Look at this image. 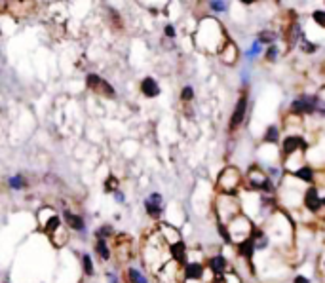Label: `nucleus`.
Masks as SVG:
<instances>
[{
    "label": "nucleus",
    "instance_id": "18",
    "mask_svg": "<svg viewBox=\"0 0 325 283\" xmlns=\"http://www.w3.org/2000/svg\"><path fill=\"white\" fill-rule=\"evenodd\" d=\"M112 236H114V228L110 225H103L95 230V238H97V240H108V238H112Z\"/></svg>",
    "mask_w": 325,
    "mask_h": 283
},
{
    "label": "nucleus",
    "instance_id": "14",
    "mask_svg": "<svg viewBox=\"0 0 325 283\" xmlns=\"http://www.w3.org/2000/svg\"><path fill=\"white\" fill-rule=\"evenodd\" d=\"M95 253L99 255L103 261H110V257H112V251H110V245L107 243V240L95 241Z\"/></svg>",
    "mask_w": 325,
    "mask_h": 283
},
{
    "label": "nucleus",
    "instance_id": "2",
    "mask_svg": "<svg viewBox=\"0 0 325 283\" xmlns=\"http://www.w3.org/2000/svg\"><path fill=\"white\" fill-rule=\"evenodd\" d=\"M247 103H249V99H247V95H246V93L240 95L238 103H236V107H234V110H232L230 122H228V131H230V133H234V131H238L240 125H244V122H246Z\"/></svg>",
    "mask_w": 325,
    "mask_h": 283
},
{
    "label": "nucleus",
    "instance_id": "8",
    "mask_svg": "<svg viewBox=\"0 0 325 283\" xmlns=\"http://www.w3.org/2000/svg\"><path fill=\"white\" fill-rule=\"evenodd\" d=\"M208 266L215 276H224V272L228 270V261H226L224 255H213L208 261Z\"/></svg>",
    "mask_w": 325,
    "mask_h": 283
},
{
    "label": "nucleus",
    "instance_id": "10",
    "mask_svg": "<svg viewBox=\"0 0 325 283\" xmlns=\"http://www.w3.org/2000/svg\"><path fill=\"white\" fill-rule=\"evenodd\" d=\"M291 177L297 179V181H301V182H306V184H312V182L316 181V173H314V169H312L310 166H306V164H303L301 167H297L295 171L291 173Z\"/></svg>",
    "mask_w": 325,
    "mask_h": 283
},
{
    "label": "nucleus",
    "instance_id": "19",
    "mask_svg": "<svg viewBox=\"0 0 325 283\" xmlns=\"http://www.w3.org/2000/svg\"><path fill=\"white\" fill-rule=\"evenodd\" d=\"M82 266H84V274H86V276H94L95 274V266H94V261H92V255L90 253L82 255Z\"/></svg>",
    "mask_w": 325,
    "mask_h": 283
},
{
    "label": "nucleus",
    "instance_id": "25",
    "mask_svg": "<svg viewBox=\"0 0 325 283\" xmlns=\"http://www.w3.org/2000/svg\"><path fill=\"white\" fill-rule=\"evenodd\" d=\"M8 184H10V188H12V190H21V188H25V181H23L21 175H14V177H10V181H8Z\"/></svg>",
    "mask_w": 325,
    "mask_h": 283
},
{
    "label": "nucleus",
    "instance_id": "20",
    "mask_svg": "<svg viewBox=\"0 0 325 283\" xmlns=\"http://www.w3.org/2000/svg\"><path fill=\"white\" fill-rule=\"evenodd\" d=\"M86 86L90 87V89H99V87L103 86V78L99 76V74H87L86 76Z\"/></svg>",
    "mask_w": 325,
    "mask_h": 283
},
{
    "label": "nucleus",
    "instance_id": "38",
    "mask_svg": "<svg viewBox=\"0 0 325 283\" xmlns=\"http://www.w3.org/2000/svg\"><path fill=\"white\" fill-rule=\"evenodd\" d=\"M323 266H325V262H323Z\"/></svg>",
    "mask_w": 325,
    "mask_h": 283
},
{
    "label": "nucleus",
    "instance_id": "27",
    "mask_svg": "<svg viewBox=\"0 0 325 283\" xmlns=\"http://www.w3.org/2000/svg\"><path fill=\"white\" fill-rule=\"evenodd\" d=\"M181 101H185V103H190L192 99H194V87L192 86H185L183 89H181Z\"/></svg>",
    "mask_w": 325,
    "mask_h": 283
},
{
    "label": "nucleus",
    "instance_id": "9",
    "mask_svg": "<svg viewBox=\"0 0 325 283\" xmlns=\"http://www.w3.org/2000/svg\"><path fill=\"white\" fill-rule=\"evenodd\" d=\"M169 253L173 257V261L181 266H185L187 264V245H185V241L183 240H177L175 243L169 245Z\"/></svg>",
    "mask_w": 325,
    "mask_h": 283
},
{
    "label": "nucleus",
    "instance_id": "11",
    "mask_svg": "<svg viewBox=\"0 0 325 283\" xmlns=\"http://www.w3.org/2000/svg\"><path fill=\"white\" fill-rule=\"evenodd\" d=\"M63 221L67 223L69 228L76 230V232H84V230H86V223H84V218L80 217V215H74V213L69 211V209L63 211Z\"/></svg>",
    "mask_w": 325,
    "mask_h": 283
},
{
    "label": "nucleus",
    "instance_id": "17",
    "mask_svg": "<svg viewBox=\"0 0 325 283\" xmlns=\"http://www.w3.org/2000/svg\"><path fill=\"white\" fill-rule=\"evenodd\" d=\"M61 228V218L57 215H53L50 221H46V225H44V232L46 234H55Z\"/></svg>",
    "mask_w": 325,
    "mask_h": 283
},
{
    "label": "nucleus",
    "instance_id": "22",
    "mask_svg": "<svg viewBox=\"0 0 325 283\" xmlns=\"http://www.w3.org/2000/svg\"><path fill=\"white\" fill-rule=\"evenodd\" d=\"M301 50L304 51V53H308V55H312V53H316V50H318V44H312L308 38L304 37L303 35V38H301Z\"/></svg>",
    "mask_w": 325,
    "mask_h": 283
},
{
    "label": "nucleus",
    "instance_id": "1",
    "mask_svg": "<svg viewBox=\"0 0 325 283\" xmlns=\"http://www.w3.org/2000/svg\"><path fill=\"white\" fill-rule=\"evenodd\" d=\"M321 99L319 95H301L295 101H291L289 105V116H310V114H318V107Z\"/></svg>",
    "mask_w": 325,
    "mask_h": 283
},
{
    "label": "nucleus",
    "instance_id": "29",
    "mask_svg": "<svg viewBox=\"0 0 325 283\" xmlns=\"http://www.w3.org/2000/svg\"><path fill=\"white\" fill-rule=\"evenodd\" d=\"M210 8L215 14H223V12L228 10V4H226V2H221V0H213V2H210Z\"/></svg>",
    "mask_w": 325,
    "mask_h": 283
},
{
    "label": "nucleus",
    "instance_id": "37",
    "mask_svg": "<svg viewBox=\"0 0 325 283\" xmlns=\"http://www.w3.org/2000/svg\"><path fill=\"white\" fill-rule=\"evenodd\" d=\"M323 207H325V198H323Z\"/></svg>",
    "mask_w": 325,
    "mask_h": 283
},
{
    "label": "nucleus",
    "instance_id": "34",
    "mask_svg": "<svg viewBox=\"0 0 325 283\" xmlns=\"http://www.w3.org/2000/svg\"><path fill=\"white\" fill-rule=\"evenodd\" d=\"M114 200H116L118 203H124V202H126V196H124L122 190H118V192H114Z\"/></svg>",
    "mask_w": 325,
    "mask_h": 283
},
{
    "label": "nucleus",
    "instance_id": "30",
    "mask_svg": "<svg viewBox=\"0 0 325 283\" xmlns=\"http://www.w3.org/2000/svg\"><path fill=\"white\" fill-rule=\"evenodd\" d=\"M260 51H262V48H260V44L257 42V40H255V42H253V46H251V48H249V50L246 51V57H247V59L257 57V55H259Z\"/></svg>",
    "mask_w": 325,
    "mask_h": 283
},
{
    "label": "nucleus",
    "instance_id": "3",
    "mask_svg": "<svg viewBox=\"0 0 325 283\" xmlns=\"http://www.w3.org/2000/svg\"><path fill=\"white\" fill-rule=\"evenodd\" d=\"M303 205H304V209L314 213V215H318L319 211H321V207H323V198H319V192L316 186H310V188L304 190Z\"/></svg>",
    "mask_w": 325,
    "mask_h": 283
},
{
    "label": "nucleus",
    "instance_id": "16",
    "mask_svg": "<svg viewBox=\"0 0 325 283\" xmlns=\"http://www.w3.org/2000/svg\"><path fill=\"white\" fill-rule=\"evenodd\" d=\"M144 211H146V215L151 218H160L162 213H164V207L158 205V203L151 202V200H146V202H144Z\"/></svg>",
    "mask_w": 325,
    "mask_h": 283
},
{
    "label": "nucleus",
    "instance_id": "36",
    "mask_svg": "<svg viewBox=\"0 0 325 283\" xmlns=\"http://www.w3.org/2000/svg\"><path fill=\"white\" fill-rule=\"evenodd\" d=\"M108 277V283H118V277L114 276V274H107Z\"/></svg>",
    "mask_w": 325,
    "mask_h": 283
},
{
    "label": "nucleus",
    "instance_id": "26",
    "mask_svg": "<svg viewBox=\"0 0 325 283\" xmlns=\"http://www.w3.org/2000/svg\"><path fill=\"white\" fill-rule=\"evenodd\" d=\"M217 228H219V234H221V238H223V241L224 243H232V234H230V230L224 226V223H217Z\"/></svg>",
    "mask_w": 325,
    "mask_h": 283
},
{
    "label": "nucleus",
    "instance_id": "15",
    "mask_svg": "<svg viewBox=\"0 0 325 283\" xmlns=\"http://www.w3.org/2000/svg\"><path fill=\"white\" fill-rule=\"evenodd\" d=\"M262 141L268 143V145H276V143L280 141V128H278V125H268Z\"/></svg>",
    "mask_w": 325,
    "mask_h": 283
},
{
    "label": "nucleus",
    "instance_id": "21",
    "mask_svg": "<svg viewBox=\"0 0 325 283\" xmlns=\"http://www.w3.org/2000/svg\"><path fill=\"white\" fill-rule=\"evenodd\" d=\"M128 279H130L131 283H149L146 281V277H144L137 268H133V266L128 268Z\"/></svg>",
    "mask_w": 325,
    "mask_h": 283
},
{
    "label": "nucleus",
    "instance_id": "5",
    "mask_svg": "<svg viewBox=\"0 0 325 283\" xmlns=\"http://www.w3.org/2000/svg\"><path fill=\"white\" fill-rule=\"evenodd\" d=\"M205 274V266L202 262H187L183 268V277L187 281H200Z\"/></svg>",
    "mask_w": 325,
    "mask_h": 283
},
{
    "label": "nucleus",
    "instance_id": "12",
    "mask_svg": "<svg viewBox=\"0 0 325 283\" xmlns=\"http://www.w3.org/2000/svg\"><path fill=\"white\" fill-rule=\"evenodd\" d=\"M301 38H303V33H301V23L293 21L289 25L287 29V38H285V42H287V50H293L297 46V42H301Z\"/></svg>",
    "mask_w": 325,
    "mask_h": 283
},
{
    "label": "nucleus",
    "instance_id": "7",
    "mask_svg": "<svg viewBox=\"0 0 325 283\" xmlns=\"http://www.w3.org/2000/svg\"><path fill=\"white\" fill-rule=\"evenodd\" d=\"M255 251H257V245H255L253 238H247V240L238 243V255L242 259H246L249 266H253V255H255Z\"/></svg>",
    "mask_w": 325,
    "mask_h": 283
},
{
    "label": "nucleus",
    "instance_id": "28",
    "mask_svg": "<svg viewBox=\"0 0 325 283\" xmlns=\"http://www.w3.org/2000/svg\"><path fill=\"white\" fill-rule=\"evenodd\" d=\"M312 19H314L316 25H319V27L325 29V10H314V12H312Z\"/></svg>",
    "mask_w": 325,
    "mask_h": 283
},
{
    "label": "nucleus",
    "instance_id": "32",
    "mask_svg": "<svg viewBox=\"0 0 325 283\" xmlns=\"http://www.w3.org/2000/svg\"><path fill=\"white\" fill-rule=\"evenodd\" d=\"M101 89H103V91H105V93H107V95H114V87L110 86V84H108V82H105V80H103V86H101Z\"/></svg>",
    "mask_w": 325,
    "mask_h": 283
},
{
    "label": "nucleus",
    "instance_id": "33",
    "mask_svg": "<svg viewBox=\"0 0 325 283\" xmlns=\"http://www.w3.org/2000/svg\"><path fill=\"white\" fill-rule=\"evenodd\" d=\"M149 200H151V202H154V203H158V205H162V196H160L158 192H152L151 196H149Z\"/></svg>",
    "mask_w": 325,
    "mask_h": 283
},
{
    "label": "nucleus",
    "instance_id": "13",
    "mask_svg": "<svg viewBox=\"0 0 325 283\" xmlns=\"http://www.w3.org/2000/svg\"><path fill=\"white\" fill-rule=\"evenodd\" d=\"M276 40H278V33H276V30L264 29V30H260L259 35H257V42H259V44H268V46H274Z\"/></svg>",
    "mask_w": 325,
    "mask_h": 283
},
{
    "label": "nucleus",
    "instance_id": "23",
    "mask_svg": "<svg viewBox=\"0 0 325 283\" xmlns=\"http://www.w3.org/2000/svg\"><path fill=\"white\" fill-rule=\"evenodd\" d=\"M118 179H116L114 175H108L107 181H105V192H108V194H114V192H118Z\"/></svg>",
    "mask_w": 325,
    "mask_h": 283
},
{
    "label": "nucleus",
    "instance_id": "4",
    "mask_svg": "<svg viewBox=\"0 0 325 283\" xmlns=\"http://www.w3.org/2000/svg\"><path fill=\"white\" fill-rule=\"evenodd\" d=\"M308 148V143L304 141L301 135H287V137L283 139L282 143V152L283 156H293L297 150H306Z\"/></svg>",
    "mask_w": 325,
    "mask_h": 283
},
{
    "label": "nucleus",
    "instance_id": "6",
    "mask_svg": "<svg viewBox=\"0 0 325 283\" xmlns=\"http://www.w3.org/2000/svg\"><path fill=\"white\" fill-rule=\"evenodd\" d=\"M141 93L146 97V99H154V97H158L160 95V84L156 78H152V76H146V78H143L141 80Z\"/></svg>",
    "mask_w": 325,
    "mask_h": 283
},
{
    "label": "nucleus",
    "instance_id": "24",
    "mask_svg": "<svg viewBox=\"0 0 325 283\" xmlns=\"http://www.w3.org/2000/svg\"><path fill=\"white\" fill-rule=\"evenodd\" d=\"M280 57V48L278 46H268L267 48V51H264V59H267L268 63H274L276 59Z\"/></svg>",
    "mask_w": 325,
    "mask_h": 283
},
{
    "label": "nucleus",
    "instance_id": "35",
    "mask_svg": "<svg viewBox=\"0 0 325 283\" xmlns=\"http://www.w3.org/2000/svg\"><path fill=\"white\" fill-rule=\"evenodd\" d=\"M293 283H310V279L306 276H297L295 279H293Z\"/></svg>",
    "mask_w": 325,
    "mask_h": 283
},
{
    "label": "nucleus",
    "instance_id": "31",
    "mask_svg": "<svg viewBox=\"0 0 325 283\" xmlns=\"http://www.w3.org/2000/svg\"><path fill=\"white\" fill-rule=\"evenodd\" d=\"M164 35H166L167 38H175V35H177V33H175L173 25H169V23H167L166 27H164Z\"/></svg>",
    "mask_w": 325,
    "mask_h": 283
}]
</instances>
